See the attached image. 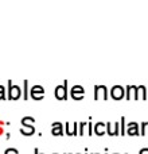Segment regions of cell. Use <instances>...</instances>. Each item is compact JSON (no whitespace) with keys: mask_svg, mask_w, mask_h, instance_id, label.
I'll return each mask as SVG.
<instances>
[{"mask_svg":"<svg viewBox=\"0 0 148 154\" xmlns=\"http://www.w3.org/2000/svg\"><path fill=\"white\" fill-rule=\"evenodd\" d=\"M51 131H53V135H62V125L61 123H55L51 127Z\"/></svg>","mask_w":148,"mask_h":154,"instance_id":"11","label":"cell"},{"mask_svg":"<svg viewBox=\"0 0 148 154\" xmlns=\"http://www.w3.org/2000/svg\"><path fill=\"white\" fill-rule=\"evenodd\" d=\"M30 96L34 100H42L43 96H45V88L42 85H34V87L30 89Z\"/></svg>","mask_w":148,"mask_h":154,"instance_id":"2","label":"cell"},{"mask_svg":"<svg viewBox=\"0 0 148 154\" xmlns=\"http://www.w3.org/2000/svg\"><path fill=\"white\" fill-rule=\"evenodd\" d=\"M123 95H124V89H123L120 85H117V87H114L113 89H112V96H113V99H116V100L121 99Z\"/></svg>","mask_w":148,"mask_h":154,"instance_id":"7","label":"cell"},{"mask_svg":"<svg viewBox=\"0 0 148 154\" xmlns=\"http://www.w3.org/2000/svg\"><path fill=\"white\" fill-rule=\"evenodd\" d=\"M67 82L65 81L64 85H58V87L55 88V97L58 99V100H66L67 99V88H66Z\"/></svg>","mask_w":148,"mask_h":154,"instance_id":"3","label":"cell"},{"mask_svg":"<svg viewBox=\"0 0 148 154\" xmlns=\"http://www.w3.org/2000/svg\"><path fill=\"white\" fill-rule=\"evenodd\" d=\"M66 134H67V135H75V134H77V125H75V122H74V123H72V122L66 123Z\"/></svg>","mask_w":148,"mask_h":154,"instance_id":"9","label":"cell"},{"mask_svg":"<svg viewBox=\"0 0 148 154\" xmlns=\"http://www.w3.org/2000/svg\"><path fill=\"white\" fill-rule=\"evenodd\" d=\"M5 153H15V154H18V150H16V149H7V150H5Z\"/></svg>","mask_w":148,"mask_h":154,"instance_id":"15","label":"cell"},{"mask_svg":"<svg viewBox=\"0 0 148 154\" xmlns=\"http://www.w3.org/2000/svg\"><path fill=\"white\" fill-rule=\"evenodd\" d=\"M23 95V91L19 85H15L12 81H8V93H7V97L8 100H18L20 99V96Z\"/></svg>","mask_w":148,"mask_h":154,"instance_id":"1","label":"cell"},{"mask_svg":"<svg viewBox=\"0 0 148 154\" xmlns=\"http://www.w3.org/2000/svg\"><path fill=\"white\" fill-rule=\"evenodd\" d=\"M105 130H106V125L105 123H97L94 127V133L97 134V135H104L105 134Z\"/></svg>","mask_w":148,"mask_h":154,"instance_id":"10","label":"cell"},{"mask_svg":"<svg viewBox=\"0 0 148 154\" xmlns=\"http://www.w3.org/2000/svg\"><path fill=\"white\" fill-rule=\"evenodd\" d=\"M23 99L24 100L28 99V81L27 80L23 81Z\"/></svg>","mask_w":148,"mask_h":154,"instance_id":"12","label":"cell"},{"mask_svg":"<svg viewBox=\"0 0 148 154\" xmlns=\"http://www.w3.org/2000/svg\"><path fill=\"white\" fill-rule=\"evenodd\" d=\"M106 130H108L109 135H116L119 131V125L117 123H108L106 125Z\"/></svg>","mask_w":148,"mask_h":154,"instance_id":"8","label":"cell"},{"mask_svg":"<svg viewBox=\"0 0 148 154\" xmlns=\"http://www.w3.org/2000/svg\"><path fill=\"white\" fill-rule=\"evenodd\" d=\"M35 119L31 116H24L23 119H22V125H34Z\"/></svg>","mask_w":148,"mask_h":154,"instance_id":"13","label":"cell"},{"mask_svg":"<svg viewBox=\"0 0 148 154\" xmlns=\"http://www.w3.org/2000/svg\"><path fill=\"white\" fill-rule=\"evenodd\" d=\"M84 95H85V91L81 85H74L72 88V97L74 100H81L84 97Z\"/></svg>","mask_w":148,"mask_h":154,"instance_id":"5","label":"cell"},{"mask_svg":"<svg viewBox=\"0 0 148 154\" xmlns=\"http://www.w3.org/2000/svg\"><path fill=\"white\" fill-rule=\"evenodd\" d=\"M0 100H5V88L0 85Z\"/></svg>","mask_w":148,"mask_h":154,"instance_id":"14","label":"cell"},{"mask_svg":"<svg viewBox=\"0 0 148 154\" xmlns=\"http://www.w3.org/2000/svg\"><path fill=\"white\" fill-rule=\"evenodd\" d=\"M106 96H108V93H106V88L104 87V85H97V87L94 88V99L96 100H106Z\"/></svg>","mask_w":148,"mask_h":154,"instance_id":"4","label":"cell"},{"mask_svg":"<svg viewBox=\"0 0 148 154\" xmlns=\"http://www.w3.org/2000/svg\"><path fill=\"white\" fill-rule=\"evenodd\" d=\"M20 133H22V135H24V137H30L35 133V128L32 125H22Z\"/></svg>","mask_w":148,"mask_h":154,"instance_id":"6","label":"cell"}]
</instances>
